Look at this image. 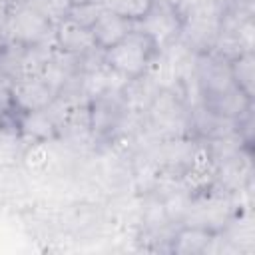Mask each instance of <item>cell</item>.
<instances>
[{"label": "cell", "mask_w": 255, "mask_h": 255, "mask_svg": "<svg viewBox=\"0 0 255 255\" xmlns=\"http://www.w3.org/2000/svg\"><path fill=\"white\" fill-rule=\"evenodd\" d=\"M141 128L153 139L191 135V112L177 90H159L141 114Z\"/></svg>", "instance_id": "obj_1"}, {"label": "cell", "mask_w": 255, "mask_h": 255, "mask_svg": "<svg viewBox=\"0 0 255 255\" xmlns=\"http://www.w3.org/2000/svg\"><path fill=\"white\" fill-rule=\"evenodd\" d=\"M241 207H249V205H243L239 195H233L213 185L201 193L191 195V201L181 225H193V227L207 229L211 233H221Z\"/></svg>", "instance_id": "obj_2"}, {"label": "cell", "mask_w": 255, "mask_h": 255, "mask_svg": "<svg viewBox=\"0 0 255 255\" xmlns=\"http://www.w3.org/2000/svg\"><path fill=\"white\" fill-rule=\"evenodd\" d=\"M157 56L155 44L139 30H131L124 40L104 52V64L116 74L131 80L149 68L151 60Z\"/></svg>", "instance_id": "obj_3"}, {"label": "cell", "mask_w": 255, "mask_h": 255, "mask_svg": "<svg viewBox=\"0 0 255 255\" xmlns=\"http://www.w3.org/2000/svg\"><path fill=\"white\" fill-rule=\"evenodd\" d=\"M183 18L177 6L169 0H153L149 10L133 22V28L143 32L157 48V52L175 44L181 36Z\"/></svg>", "instance_id": "obj_4"}, {"label": "cell", "mask_w": 255, "mask_h": 255, "mask_svg": "<svg viewBox=\"0 0 255 255\" xmlns=\"http://www.w3.org/2000/svg\"><path fill=\"white\" fill-rule=\"evenodd\" d=\"M2 40L34 48L54 40V24L30 4H18L10 10Z\"/></svg>", "instance_id": "obj_5"}, {"label": "cell", "mask_w": 255, "mask_h": 255, "mask_svg": "<svg viewBox=\"0 0 255 255\" xmlns=\"http://www.w3.org/2000/svg\"><path fill=\"white\" fill-rule=\"evenodd\" d=\"M195 82H197V88L201 94V102H211V100L231 92L233 88H237L231 78L229 62L219 58L213 52L197 54Z\"/></svg>", "instance_id": "obj_6"}, {"label": "cell", "mask_w": 255, "mask_h": 255, "mask_svg": "<svg viewBox=\"0 0 255 255\" xmlns=\"http://www.w3.org/2000/svg\"><path fill=\"white\" fill-rule=\"evenodd\" d=\"M56 96V90L42 78H20L8 84V102L16 114L46 110Z\"/></svg>", "instance_id": "obj_7"}, {"label": "cell", "mask_w": 255, "mask_h": 255, "mask_svg": "<svg viewBox=\"0 0 255 255\" xmlns=\"http://www.w3.org/2000/svg\"><path fill=\"white\" fill-rule=\"evenodd\" d=\"M217 243H219V233H211L207 229L193 225H179L175 227L167 243V251L175 255H201V253L217 251Z\"/></svg>", "instance_id": "obj_8"}, {"label": "cell", "mask_w": 255, "mask_h": 255, "mask_svg": "<svg viewBox=\"0 0 255 255\" xmlns=\"http://www.w3.org/2000/svg\"><path fill=\"white\" fill-rule=\"evenodd\" d=\"M16 126H18V135L24 145L36 143V141L58 139V120L52 108L28 112V114H16Z\"/></svg>", "instance_id": "obj_9"}, {"label": "cell", "mask_w": 255, "mask_h": 255, "mask_svg": "<svg viewBox=\"0 0 255 255\" xmlns=\"http://www.w3.org/2000/svg\"><path fill=\"white\" fill-rule=\"evenodd\" d=\"M90 30H92L96 48L106 52L108 48L116 46L120 40H124L133 30V22L124 18V16H120V14H116V12H112V10L104 8Z\"/></svg>", "instance_id": "obj_10"}, {"label": "cell", "mask_w": 255, "mask_h": 255, "mask_svg": "<svg viewBox=\"0 0 255 255\" xmlns=\"http://www.w3.org/2000/svg\"><path fill=\"white\" fill-rule=\"evenodd\" d=\"M54 44L62 52L76 54V56L88 54L96 48L92 30L86 26H80L78 22H74L70 18H66L54 26Z\"/></svg>", "instance_id": "obj_11"}, {"label": "cell", "mask_w": 255, "mask_h": 255, "mask_svg": "<svg viewBox=\"0 0 255 255\" xmlns=\"http://www.w3.org/2000/svg\"><path fill=\"white\" fill-rule=\"evenodd\" d=\"M159 92V88L155 86V82L147 76L141 74L137 78H131L126 82V86L122 88V104L128 112L133 114H143L147 110V106L151 104V100L155 98V94Z\"/></svg>", "instance_id": "obj_12"}, {"label": "cell", "mask_w": 255, "mask_h": 255, "mask_svg": "<svg viewBox=\"0 0 255 255\" xmlns=\"http://www.w3.org/2000/svg\"><path fill=\"white\" fill-rule=\"evenodd\" d=\"M233 84L249 98H255V52H243L229 62Z\"/></svg>", "instance_id": "obj_13"}, {"label": "cell", "mask_w": 255, "mask_h": 255, "mask_svg": "<svg viewBox=\"0 0 255 255\" xmlns=\"http://www.w3.org/2000/svg\"><path fill=\"white\" fill-rule=\"evenodd\" d=\"M151 2L153 0H104V8L135 22L149 10Z\"/></svg>", "instance_id": "obj_14"}, {"label": "cell", "mask_w": 255, "mask_h": 255, "mask_svg": "<svg viewBox=\"0 0 255 255\" xmlns=\"http://www.w3.org/2000/svg\"><path fill=\"white\" fill-rule=\"evenodd\" d=\"M26 4H30L40 14H44L54 26L58 22L66 20L70 14V8H72V0H28Z\"/></svg>", "instance_id": "obj_15"}, {"label": "cell", "mask_w": 255, "mask_h": 255, "mask_svg": "<svg viewBox=\"0 0 255 255\" xmlns=\"http://www.w3.org/2000/svg\"><path fill=\"white\" fill-rule=\"evenodd\" d=\"M104 10V2H82V4H72L68 18L78 22L80 26L92 28L94 22L98 20V16Z\"/></svg>", "instance_id": "obj_16"}, {"label": "cell", "mask_w": 255, "mask_h": 255, "mask_svg": "<svg viewBox=\"0 0 255 255\" xmlns=\"http://www.w3.org/2000/svg\"><path fill=\"white\" fill-rule=\"evenodd\" d=\"M82 2H104V0H72V4H82Z\"/></svg>", "instance_id": "obj_17"}, {"label": "cell", "mask_w": 255, "mask_h": 255, "mask_svg": "<svg viewBox=\"0 0 255 255\" xmlns=\"http://www.w3.org/2000/svg\"><path fill=\"white\" fill-rule=\"evenodd\" d=\"M8 2H10L12 6H18V4H26L28 0H8Z\"/></svg>", "instance_id": "obj_18"}, {"label": "cell", "mask_w": 255, "mask_h": 255, "mask_svg": "<svg viewBox=\"0 0 255 255\" xmlns=\"http://www.w3.org/2000/svg\"><path fill=\"white\" fill-rule=\"evenodd\" d=\"M2 42H4V40H2V36H0V48H2Z\"/></svg>", "instance_id": "obj_19"}, {"label": "cell", "mask_w": 255, "mask_h": 255, "mask_svg": "<svg viewBox=\"0 0 255 255\" xmlns=\"http://www.w3.org/2000/svg\"><path fill=\"white\" fill-rule=\"evenodd\" d=\"M221 2H233V0H221Z\"/></svg>", "instance_id": "obj_20"}]
</instances>
